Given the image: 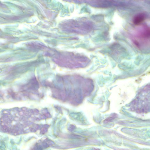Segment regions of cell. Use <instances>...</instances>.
<instances>
[{"label": "cell", "instance_id": "obj_1", "mask_svg": "<svg viewBox=\"0 0 150 150\" xmlns=\"http://www.w3.org/2000/svg\"><path fill=\"white\" fill-rule=\"evenodd\" d=\"M146 18L145 14L143 13L139 14L136 16L134 18L133 22L136 25L140 24L145 20Z\"/></svg>", "mask_w": 150, "mask_h": 150}]
</instances>
